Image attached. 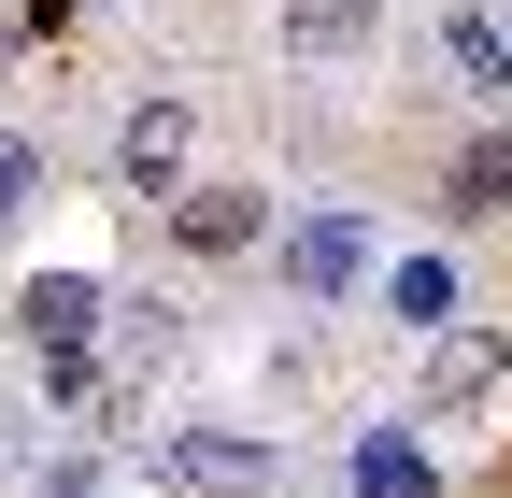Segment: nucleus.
Segmentation results:
<instances>
[{
	"mask_svg": "<svg viewBox=\"0 0 512 498\" xmlns=\"http://www.w3.org/2000/svg\"><path fill=\"white\" fill-rule=\"evenodd\" d=\"M157 470H171L185 498H271V484H285V442H271V427H171Z\"/></svg>",
	"mask_w": 512,
	"mask_h": 498,
	"instance_id": "1",
	"label": "nucleus"
},
{
	"mask_svg": "<svg viewBox=\"0 0 512 498\" xmlns=\"http://www.w3.org/2000/svg\"><path fill=\"white\" fill-rule=\"evenodd\" d=\"M285 285L313 299V314L356 299V285H370V214H299V228H285Z\"/></svg>",
	"mask_w": 512,
	"mask_h": 498,
	"instance_id": "2",
	"label": "nucleus"
},
{
	"mask_svg": "<svg viewBox=\"0 0 512 498\" xmlns=\"http://www.w3.org/2000/svg\"><path fill=\"white\" fill-rule=\"evenodd\" d=\"M498 385H512L498 328H427V413H498Z\"/></svg>",
	"mask_w": 512,
	"mask_h": 498,
	"instance_id": "3",
	"label": "nucleus"
},
{
	"mask_svg": "<svg viewBox=\"0 0 512 498\" xmlns=\"http://www.w3.org/2000/svg\"><path fill=\"white\" fill-rule=\"evenodd\" d=\"M256 228H271L256 185H171V242H185V257H242Z\"/></svg>",
	"mask_w": 512,
	"mask_h": 498,
	"instance_id": "4",
	"label": "nucleus"
},
{
	"mask_svg": "<svg viewBox=\"0 0 512 498\" xmlns=\"http://www.w3.org/2000/svg\"><path fill=\"white\" fill-rule=\"evenodd\" d=\"M441 57H456V86H470L484 114H512V15L456 0V15H441Z\"/></svg>",
	"mask_w": 512,
	"mask_h": 498,
	"instance_id": "5",
	"label": "nucleus"
},
{
	"mask_svg": "<svg viewBox=\"0 0 512 498\" xmlns=\"http://www.w3.org/2000/svg\"><path fill=\"white\" fill-rule=\"evenodd\" d=\"M384 43V0H285V57L328 72V57H370Z\"/></svg>",
	"mask_w": 512,
	"mask_h": 498,
	"instance_id": "6",
	"label": "nucleus"
},
{
	"mask_svg": "<svg viewBox=\"0 0 512 498\" xmlns=\"http://www.w3.org/2000/svg\"><path fill=\"white\" fill-rule=\"evenodd\" d=\"M185 129H200V114H185V100H143V114H128V129H114V171L143 185V200H171V185H185Z\"/></svg>",
	"mask_w": 512,
	"mask_h": 498,
	"instance_id": "7",
	"label": "nucleus"
},
{
	"mask_svg": "<svg viewBox=\"0 0 512 498\" xmlns=\"http://www.w3.org/2000/svg\"><path fill=\"white\" fill-rule=\"evenodd\" d=\"M15 314H29V342H43V356H86L114 299H100L86 271H29V299H15Z\"/></svg>",
	"mask_w": 512,
	"mask_h": 498,
	"instance_id": "8",
	"label": "nucleus"
},
{
	"mask_svg": "<svg viewBox=\"0 0 512 498\" xmlns=\"http://www.w3.org/2000/svg\"><path fill=\"white\" fill-rule=\"evenodd\" d=\"M441 214H456V228H498V214H512V129L456 143V171H441Z\"/></svg>",
	"mask_w": 512,
	"mask_h": 498,
	"instance_id": "9",
	"label": "nucleus"
},
{
	"mask_svg": "<svg viewBox=\"0 0 512 498\" xmlns=\"http://www.w3.org/2000/svg\"><path fill=\"white\" fill-rule=\"evenodd\" d=\"M356 498H427V442L370 427V442H356Z\"/></svg>",
	"mask_w": 512,
	"mask_h": 498,
	"instance_id": "10",
	"label": "nucleus"
},
{
	"mask_svg": "<svg viewBox=\"0 0 512 498\" xmlns=\"http://www.w3.org/2000/svg\"><path fill=\"white\" fill-rule=\"evenodd\" d=\"M384 299H399V328H456V271H441V257L384 271Z\"/></svg>",
	"mask_w": 512,
	"mask_h": 498,
	"instance_id": "11",
	"label": "nucleus"
},
{
	"mask_svg": "<svg viewBox=\"0 0 512 498\" xmlns=\"http://www.w3.org/2000/svg\"><path fill=\"white\" fill-rule=\"evenodd\" d=\"M43 200V143H0V214H29Z\"/></svg>",
	"mask_w": 512,
	"mask_h": 498,
	"instance_id": "12",
	"label": "nucleus"
},
{
	"mask_svg": "<svg viewBox=\"0 0 512 498\" xmlns=\"http://www.w3.org/2000/svg\"><path fill=\"white\" fill-rule=\"evenodd\" d=\"M72 15H86V0H29V29H72Z\"/></svg>",
	"mask_w": 512,
	"mask_h": 498,
	"instance_id": "13",
	"label": "nucleus"
}]
</instances>
